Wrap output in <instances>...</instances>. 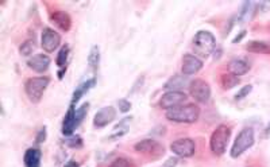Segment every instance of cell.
I'll return each instance as SVG.
<instances>
[{
  "instance_id": "cell-1",
  "label": "cell",
  "mask_w": 270,
  "mask_h": 167,
  "mask_svg": "<svg viewBox=\"0 0 270 167\" xmlns=\"http://www.w3.org/2000/svg\"><path fill=\"white\" fill-rule=\"evenodd\" d=\"M200 116L199 106L194 104H187V105L176 106L173 109L166 111V119L174 123H185V124H192L197 122Z\"/></svg>"
},
{
  "instance_id": "cell-2",
  "label": "cell",
  "mask_w": 270,
  "mask_h": 167,
  "mask_svg": "<svg viewBox=\"0 0 270 167\" xmlns=\"http://www.w3.org/2000/svg\"><path fill=\"white\" fill-rule=\"evenodd\" d=\"M216 41L215 36L209 33V31H199L193 38L192 42V47L194 50V56L201 58H208L212 51L215 50Z\"/></svg>"
},
{
  "instance_id": "cell-3",
  "label": "cell",
  "mask_w": 270,
  "mask_h": 167,
  "mask_svg": "<svg viewBox=\"0 0 270 167\" xmlns=\"http://www.w3.org/2000/svg\"><path fill=\"white\" fill-rule=\"evenodd\" d=\"M230 136H231V128L227 127L226 124H220L216 127V130L212 132L211 135V140H209V146H211V151L214 152L215 155H223L229 144Z\"/></svg>"
},
{
  "instance_id": "cell-4",
  "label": "cell",
  "mask_w": 270,
  "mask_h": 167,
  "mask_svg": "<svg viewBox=\"0 0 270 167\" xmlns=\"http://www.w3.org/2000/svg\"><path fill=\"white\" fill-rule=\"evenodd\" d=\"M50 80L47 77H33L29 78L25 84V91L30 101L39 102L45 93L46 88L49 86Z\"/></svg>"
},
{
  "instance_id": "cell-5",
  "label": "cell",
  "mask_w": 270,
  "mask_h": 167,
  "mask_svg": "<svg viewBox=\"0 0 270 167\" xmlns=\"http://www.w3.org/2000/svg\"><path fill=\"white\" fill-rule=\"evenodd\" d=\"M254 131L251 128H243L239 132V135L235 139L232 148H231V157L238 158L240 157L246 150H249L250 147L254 144Z\"/></svg>"
},
{
  "instance_id": "cell-6",
  "label": "cell",
  "mask_w": 270,
  "mask_h": 167,
  "mask_svg": "<svg viewBox=\"0 0 270 167\" xmlns=\"http://www.w3.org/2000/svg\"><path fill=\"white\" fill-rule=\"evenodd\" d=\"M170 150L180 158H191L193 157L194 152H196V144H194L193 139L184 137V139L174 140L170 144Z\"/></svg>"
},
{
  "instance_id": "cell-7",
  "label": "cell",
  "mask_w": 270,
  "mask_h": 167,
  "mask_svg": "<svg viewBox=\"0 0 270 167\" xmlns=\"http://www.w3.org/2000/svg\"><path fill=\"white\" fill-rule=\"evenodd\" d=\"M191 96L197 102H208L211 99V88L204 80H194L189 85Z\"/></svg>"
},
{
  "instance_id": "cell-8",
  "label": "cell",
  "mask_w": 270,
  "mask_h": 167,
  "mask_svg": "<svg viewBox=\"0 0 270 167\" xmlns=\"http://www.w3.org/2000/svg\"><path fill=\"white\" fill-rule=\"evenodd\" d=\"M61 43V36L58 33L50 29V27H46L42 31L41 36V46L42 49L46 51V53H53L58 49V46Z\"/></svg>"
},
{
  "instance_id": "cell-9",
  "label": "cell",
  "mask_w": 270,
  "mask_h": 167,
  "mask_svg": "<svg viewBox=\"0 0 270 167\" xmlns=\"http://www.w3.org/2000/svg\"><path fill=\"white\" fill-rule=\"evenodd\" d=\"M187 101V95L184 92H166L161 100H159V106L162 109H173L176 106L183 105Z\"/></svg>"
},
{
  "instance_id": "cell-10",
  "label": "cell",
  "mask_w": 270,
  "mask_h": 167,
  "mask_svg": "<svg viewBox=\"0 0 270 167\" xmlns=\"http://www.w3.org/2000/svg\"><path fill=\"white\" fill-rule=\"evenodd\" d=\"M203 67V61L199 57L193 56V54H185L183 57V66H181V71L184 76H192L196 74L197 71L201 70Z\"/></svg>"
},
{
  "instance_id": "cell-11",
  "label": "cell",
  "mask_w": 270,
  "mask_h": 167,
  "mask_svg": "<svg viewBox=\"0 0 270 167\" xmlns=\"http://www.w3.org/2000/svg\"><path fill=\"white\" fill-rule=\"evenodd\" d=\"M135 150L138 152H142V154H148V155H153V157H159L163 154V147L153 139H145L141 140L139 143L135 144Z\"/></svg>"
},
{
  "instance_id": "cell-12",
  "label": "cell",
  "mask_w": 270,
  "mask_h": 167,
  "mask_svg": "<svg viewBox=\"0 0 270 167\" xmlns=\"http://www.w3.org/2000/svg\"><path fill=\"white\" fill-rule=\"evenodd\" d=\"M116 117V111L114 106H104L100 111L97 112L93 119V126L97 128H103V127L108 126L110 123L114 122V119Z\"/></svg>"
},
{
  "instance_id": "cell-13",
  "label": "cell",
  "mask_w": 270,
  "mask_h": 167,
  "mask_svg": "<svg viewBox=\"0 0 270 167\" xmlns=\"http://www.w3.org/2000/svg\"><path fill=\"white\" fill-rule=\"evenodd\" d=\"M27 65H29L31 70L37 71V73H45L49 69V65H50V58L46 54H37V56L29 60Z\"/></svg>"
},
{
  "instance_id": "cell-14",
  "label": "cell",
  "mask_w": 270,
  "mask_h": 167,
  "mask_svg": "<svg viewBox=\"0 0 270 167\" xmlns=\"http://www.w3.org/2000/svg\"><path fill=\"white\" fill-rule=\"evenodd\" d=\"M50 19L51 22H53L58 29H61L62 31L71 30L72 19L67 12H64V11H54V12H51L50 14Z\"/></svg>"
},
{
  "instance_id": "cell-15",
  "label": "cell",
  "mask_w": 270,
  "mask_h": 167,
  "mask_svg": "<svg viewBox=\"0 0 270 167\" xmlns=\"http://www.w3.org/2000/svg\"><path fill=\"white\" fill-rule=\"evenodd\" d=\"M76 127V109H75V106L71 105L69 111H68V113L64 117V122H62V134L67 135V136H71Z\"/></svg>"
},
{
  "instance_id": "cell-16",
  "label": "cell",
  "mask_w": 270,
  "mask_h": 167,
  "mask_svg": "<svg viewBox=\"0 0 270 167\" xmlns=\"http://www.w3.org/2000/svg\"><path fill=\"white\" fill-rule=\"evenodd\" d=\"M191 85V82L188 81L187 76H173L170 80H169L163 88L168 92H183L185 86Z\"/></svg>"
},
{
  "instance_id": "cell-17",
  "label": "cell",
  "mask_w": 270,
  "mask_h": 167,
  "mask_svg": "<svg viewBox=\"0 0 270 167\" xmlns=\"http://www.w3.org/2000/svg\"><path fill=\"white\" fill-rule=\"evenodd\" d=\"M42 154L38 148H29L25 154V167H41Z\"/></svg>"
},
{
  "instance_id": "cell-18",
  "label": "cell",
  "mask_w": 270,
  "mask_h": 167,
  "mask_svg": "<svg viewBox=\"0 0 270 167\" xmlns=\"http://www.w3.org/2000/svg\"><path fill=\"white\" fill-rule=\"evenodd\" d=\"M250 70L249 62L245 60H232L230 62V73H232L235 76H243Z\"/></svg>"
},
{
  "instance_id": "cell-19",
  "label": "cell",
  "mask_w": 270,
  "mask_h": 167,
  "mask_svg": "<svg viewBox=\"0 0 270 167\" xmlns=\"http://www.w3.org/2000/svg\"><path fill=\"white\" fill-rule=\"evenodd\" d=\"M246 50L255 54H270V43L262 41H251L246 45Z\"/></svg>"
},
{
  "instance_id": "cell-20",
  "label": "cell",
  "mask_w": 270,
  "mask_h": 167,
  "mask_svg": "<svg viewBox=\"0 0 270 167\" xmlns=\"http://www.w3.org/2000/svg\"><path fill=\"white\" fill-rule=\"evenodd\" d=\"M68 56H69V47L68 46H64L58 56H57V66L60 67V71H58V78L61 80L65 71H67V62H68Z\"/></svg>"
},
{
  "instance_id": "cell-21",
  "label": "cell",
  "mask_w": 270,
  "mask_h": 167,
  "mask_svg": "<svg viewBox=\"0 0 270 167\" xmlns=\"http://www.w3.org/2000/svg\"><path fill=\"white\" fill-rule=\"evenodd\" d=\"M95 82H96V80L95 78H91V80H88V81H85L84 84H81V85L77 88L76 91H75V93H73V99H72V105H75L80 99H81L85 93H87L91 88H93V85H95Z\"/></svg>"
},
{
  "instance_id": "cell-22",
  "label": "cell",
  "mask_w": 270,
  "mask_h": 167,
  "mask_svg": "<svg viewBox=\"0 0 270 167\" xmlns=\"http://www.w3.org/2000/svg\"><path fill=\"white\" fill-rule=\"evenodd\" d=\"M222 86L225 88V89H232L234 86H236L239 84V77L235 76L232 73H226L222 76Z\"/></svg>"
},
{
  "instance_id": "cell-23",
  "label": "cell",
  "mask_w": 270,
  "mask_h": 167,
  "mask_svg": "<svg viewBox=\"0 0 270 167\" xmlns=\"http://www.w3.org/2000/svg\"><path fill=\"white\" fill-rule=\"evenodd\" d=\"M99 61H100V49H99V46H93L89 56H88V64L91 66L92 70H96L97 66H99Z\"/></svg>"
},
{
  "instance_id": "cell-24",
  "label": "cell",
  "mask_w": 270,
  "mask_h": 167,
  "mask_svg": "<svg viewBox=\"0 0 270 167\" xmlns=\"http://www.w3.org/2000/svg\"><path fill=\"white\" fill-rule=\"evenodd\" d=\"M251 7H253V3H251V1H245V3L242 4L239 16H238V21H239V23H243V22L249 18L250 12H251Z\"/></svg>"
},
{
  "instance_id": "cell-25",
  "label": "cell",
  "mask_w": 270,
  "mask_h": 167,
  "mask_svg": "<svg viewBox=\"0 0 270 167\" xmlns=\"http://www.w3.org/2000/svg\"><path fill=\"white\" fill-rule=\"evenodd\" d=\"M36 50V45H34V41H26L25 43H22L21 49H19V51H21L22 56H31L33 54V51Z\"/></svg>"
},
{
  "instance_id": "cell-26",
  "label": "cell",
  "mask_w": 270,
  "mask_h": 167,
  "mask_svg": "<svg viewBox=\"0 0 270 167\" xmlns=\"http://www.w3.org/2000/svg\"><path fill=\"white\" fill-rule=\"evenodd\" d=\"M251 91H253V86L251 85H246L243 86L242 89H239V92L235 95V100L236 101H239V100H243L245 97H247L251 93Z\"/></svg>"
},
{
  "instance_id": "cell-27",
  "label": "cell",
  "mask_w": 270,
  "mask_h": 167,
  "mask_svg": "<svg viewBox=\"0 0 270 167\" xmlns=\"http://www.w3.org/2000/svg\"><path fill=\"white\" fill-rule=\"evenodd\" d=\"M88 106H89V104H82L78 109H76V122H77V126L80 124V123L82 122V119H84V116L87 115V111H88Z\"/></svg>"
},
{
  "instance_id": "cell-28",
  "label": "cell",
  "mask_w": 270,
  "mask_h": 167,
  "mask_svg": "<svg viewBox=\"0 0 270 167\" xmlns=\"http://www.w3.org/2000/svg\"><path fill=\"white\" fill-rule=\"evenodd\" d=\"M65 144L72 147V148H80L82 146V139L80 136H73L65 140Z\"/></svg>"
},
{
  "instance_id": "cell-29",
  "label": "cell",
  "mask_w": 270,
  "mask_h": 167,
  "mask_svg": "<svg viewBox=\"0 0 270 167\" xmlns=\"http://www.w3.org/2000/svg\"><path fill=\"white\" fill-rule=\"evenodd\" d=\"M108 167H130V163L126 161V159H123V158H119V159H115L111 165Z\"/></svg>"
},
{
  "instance_id": "cell-30",
  "label": "cell",
  "mask_w": 270,
  "mask_h": 167,
  "mask_svg": "<svg viewBox=\"0 0 270 167\" xmlns=\"http://www.w3.org/2000/svg\"><path fill=\"white\" fill-rule=\"evenodd\" d=\"M119 108L122 112H128L131 109V102L127 100H119Z\"/></svg>"
},
{
  "instance_id": "cell-31",
  "label": "cell",
  "mask_w": 270,
  "mask_h": 167,
  "mask_svg": "<svg viewBox=\"0 0 270 167\" xmlns=\"http://www.w3.org/2000/svg\"><path fill=\"white\" fill-rule=\"evenodd\" d=\"M45 139H46V130L45 128H42L41 131L38 132V135H37V143L45 142Z\"/></svg>"
},
{
  "instance_id": "cell-32",
  "label": "cell",
  "mask_w": 270,
  "mask_h": 167,
  "mask_svg": "<svg viewBox=\"0 0 270 167\" xmlns=\"http://www.w3.org/2000/svg\"><path fill=\"white\" fill-rule=\"evenodd\" d=\"M245 35H246V31L245 30L240 31L239 35H236L234 38V41H232V43H238V42H240V41H242V39H243V38H245Z\"/></svg>"
},
{
  "instance_id": "cell-33",
  "label": "cell",
  "mask_w": 270,
  "mask_h": 167,
  "mask_svg": "<svg viewBox=\"0 0 270 167\" xmlns=\"http://www.w3.org/2000/svg\"><path fill=\"white\" fill-rule=\"evenodd\" d=\"M176 165H177V159L173 158V159H169L166 165H165V167H176Z\"/></svg>"
},
{
  "instance_id": "cell-34",
  "label": "cell",
  "mask_w": 270,
  "mask_h": 167,
  "mask_svg": "<svg viewBox=\"0 0 270 167\" xmlns=\"http://www.w3.org/2000/svg\"><path fill=\"white\" fill-rule=\"evenodd\" d=\"M65 167H78V163L75 162V161H69V162L67 163V166Z\"/></svg>"
},
{
  "instance_id": "cell-35",
  "label": "cell",
  "mask_w": 270,
  "mask_h": 167,
  "mask_svg": "<svg viewBox=\"0 0 270 167\" xmlns=\"http://www.w3.org/2000/svg\"><path fill=\"white\" fill-rule=\"evenodd\" d=\"M266 134H268V135H270V122H269V124H268V127H266Z\"/></svg>"
}]
</instances>
